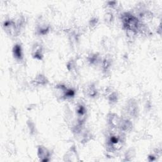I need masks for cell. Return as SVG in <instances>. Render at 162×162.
Returning a JSON list of instances; mask_svg holds the SVG:
<instances>
[{"label": "cell", "instance_id": "cell-1", "mask_svg": "<svg viewBox=\"0 0 162 162\" xmlns=\"http://www.w3.org/2000/svg\"><path fill=\"white\" fill-rule=\"evenodd\" d=\"M38 156L41 161H47L50 156V153L46 148L40 146L38 149Z\"/></svg>", "mask_w": 162, "mask_h": 162}, {"label": "cell", "instance_id": "cell-2", "mask_svg": "<svg viewBox=\"0 0 162 162\" xmlns=\"http://www.w3.org/2000/svg\"><path fill=\"white\" fill-rule=\"evenodd\" d=\"M13 55L15 58L18 60H22L23 57L22 55V48L21 46L19 45H16L13 50Z\"/></svg>", "mask_w": 162, "mask_h": 162}, {"label": "cell", "instance_id": "cell-3", "mask_svg": "<svg viewBox=\"0 0 162 162\" xmlns=\"http://www.w3.org/2000/svg\"><path fill=\"white\" fill-rule=\"evenodd\" d=\"M32 55H33V56L36 58L41 60V57L42 56V49L40 45H36L34 46L33 50H32Z\"/></svg>", "mask_w": 162, "mask_h": 162}, {"label": "cell", "instance_id": "cell-4", "mask_svg": "<svg viewBox=\"0 0 162 162\" xmlns=\"http://www.w3.org/2000/svg\"><path fill=\"white\" fill-rule=\"evenodd\" d=\"M36 83L39 85H45L48 82L46 77L45 76H43L42 75H39V76H37L35 80Z\"/></svg>", "mask_w": 162, "mask_h": 162}, {"label": "cell", "instance_id": "cell-5", "mask_svg": "<svg viewBox=\"0 0 162 162\" xmlns=\"http://www.w3.org/2000/svg\"><path fill=\"white\" fill-rule=\"evenodd\" d=\"M110 101L111 102H116L117 101V94L115 93H113L110 94Z\"/></svg>", "mask_w": 162, "mask_h": 162}]
</instances>
